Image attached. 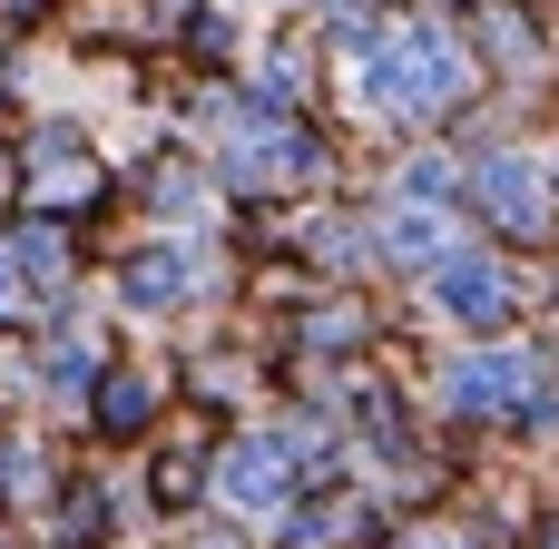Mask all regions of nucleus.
<instances>
[{"label": "nucleus", "mask_w": 559, "mask_h": 549, "mask_svg": "<svg viewBox=\"0 0 559 549\" xmlns=\"http://www.w3.org/2000/svg\"><path fill=\"white\" fill-rule=\"evenodd\" d=\"M521 383H531V363H521V354H472V363H452V403H462V413L511 403Z\"/></svg>", "instance_id": "nucleus-1"}, {"label": "nucleus", "mask_w": 559, "mask_h": 549, "mask_svg": "<svg viewBox=\"0 0 559 549\" xmlns=\"http://www.w3.org/2000/svg\"><path fill=\"white\" fill-rule=\"evenodd\" d=\"M442 305H452L462 324H501V305H511V285H501L491 265H462V255H452V265H442Z\"/></svg>", "instance_id": "nucleus-2"}, {"label": "nucleus", "mask_w": 559, "mask_h": 549, "mask_svg": "<svg viewBox=\"0 0 559 549\" xmlns=\"http://www.w3.org/2000/svg\"><path fill=\"white\" fill-rule=\"evenodd\" d=\"M481 196H491V216H511V226H540L550 206H540V177L521 167V157H501L491 177H481Z\"/></svg>", "instance_id": "nucleus-3"}, {"label": "nucleus", "mask_w": 559, "mask_h": 549, "mask_svg": "<svg viewBox=\"0 0 559 549\" xmlns=\"http://www.w3.org/2000/svg\"><path fill=\"white\" fill-rule=\"evenodd\" d=\"M187 295V255H138L128 265V305H177Z\"/></svg>", "instance_id": "nucleus-4"}, {"label": "nucleus", "mask_w": 559, "mask_h": 549, "mask_svg": "<svg viewBox=\"0 0 559 549\" xmlns=\"http://www.w3.org/2000/svg\"><path fill=\"white\" fill-rule=\"evenodd\" d=\"M226 491H236V501H275V491H285V462H275L265 442H246V452L226 462Z\"/></svg>", "instance_id": "nucleus-5"}, {"label": "nucleus", "mask_w": 559, "mask_h": 549, "mask_svg": "<svg viewBox=\"0 0 559 549\" xmlns=\"http://www.w3.org/2000/svg\"><path fill=\"white\" fill-rule=\"evenodd\" d=\"M423 549H442V540H423Z\"/></svg>", "instance_id": "nucleus-6"}]
</instances>
